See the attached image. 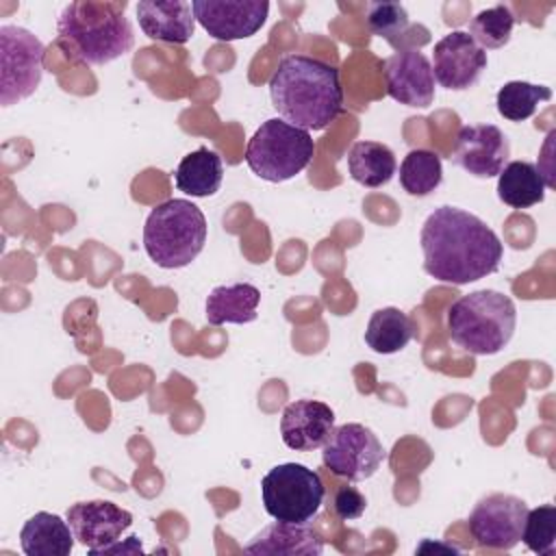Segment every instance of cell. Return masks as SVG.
<instances>
[{"instance_id":"4316f807","label":"cell","mask_w":556,"mask_h":556,"mask_svg":"<svg viewBox=\"0 0 556 556\" xmlns=\"http://www.w3.org/2000/svg\"><path fill=\"white\" fill-rule=\"evenodd\" d=\"M552 100V89L526 80H510L500 87L495 96L497 113L508 122H523L532 117L541 102Z\"/></svg>"},{"instance_id":"cb8c5ba5","label":"cell","mask_w":556,"mask_h":556,"mask_svg":"<svg viewBox=\"0 0 556 556\" xmlns=\"http://www.w3.org/2000/svg\"><path fill=\"white\" fill-rule=\"evenodd\" d=\"M415 337V326L406 313L384 306L371 313L365 328V343L378 354H395Z\"/></svg>"},{"instance_id":"e0dca14e","label":"cell","mask_w":556,"mask_h":556,"mask_svg":"<svg viewBox=\"0 0 556 556\" xmlns=\"http://www.w3.org/2000/svg\"><path fill=\"white\" fill-rule=\"evenodd\" d=\"M146 37L165 43H187L195 33V15L185 0H141L135 7Z\"/></svg>"},{"instance_id":"8fae6325","label":"cell","mask_w":556,"mask_h":556,"mask_svg":"<svg viewBox=\"0 0 556 556\" xmlns=\"http://www.w3.org/2000/svg\"><path fill=\"white\" fill-rule=\"evenodd\" d=\"M195 22L217 41H237L256 35L267 22V0H195Z\"/></svg>"},{"instance_id":"7c38bea8","label":"cell","mask_w":556,"mask_h":556,"mask_svg":"<svg viewBox=\"0 0 556 556\" xmlns=\"http://www.w3.org/2000/svg\"><path fill=\"white\" fill-rule=\"evenodd\" d=\"M434 83L450 91H465L478 83L486 70V52L465 30H452L434 43Z\"/></svg>"},{"instance_id":"52a82bcc","label":"cell","mask_w":556,"mask_h":556,"mask_svg":"<svg viewBox=\"0 0 556 556\" xmlns=\"http://www.w3.org/2000/svg\"><path fill=\"white\" fill-rule=\"evenodd\" d=\"M324 495L326 489L319 473L302 463L276 465L261 480L265 513L276 521L311 523L321 508Z\"/></svg>"},{"instance_id":"6da1fadb","label":"cell","mask_w":556,"mask_h":556,"mask_svg":"<svg viewBox=\"0 0 556 556\" xmlns=\"http://www.w3.org/2000/svg\"><path fill=\"white\" fill-rule=\"evenodd\" d=\"M424 271L439 282L469 285L497 271L504 245L478 215L458 206L434 208L419 232Z\"/></svg>"},{"instance_id":"ba28073f","label":"cell","mask_w":556,"mask_h":556,"mask_svg":"<svg viewBox=\"0 0 556 556\" xmlns=\"http://www.w3.org/2000/svg\"><path fill=\"white\" fill-rule=\"evenodd\" d=\"M46 48L22 26H0V104L11 106L33 96L43 76Z\"/></svg>"},{"instance_id":"83f0119b","label":"cell","mask_w":556,"mask_h":556,"mask_svg":"<svg viewBox=\"0 0 556 556\" xmlns=\"http://www.w3.org/2000/svg\"><path fill=\"white\" fill-rule=\"evenodd\" d=\"M513 26H515V15L510 13V9L504 4H495L480 11L469 22V35L486 52V50L504 48L510 41Z\"/></svg>"},{"instance_id":"30bf717a","label":"cell","mask_w":556,"mask_h":556,"mask_svg":"<svg viewBox=\"0 0 556 556\" xmlns=\"http://www.w3.org/2000/svg\"><path fill=\"white\" fill-rule=\"evenodd\" d=\"M528 504L508 493H491L482 497L469 513V532L480 547L513 549L521 541Z\"/></svg>"},{"instance_id":"2e32d148","label":"cell","mask_w":556,"mask_h":556,"mask_svg":"<svg viewBox=\"0 0 556 556\" xmlns=\"http://www.w3.org/2000/svg\"><path fill=\"white\" fill-rule=\"evenodd\" d=\"M334 430V410L319 400H295L285 406L280 437L289 450L311 452L326 443Z\"/></svg>"},{"instance_id":"603a6c76","label":"cell","mask_w":556,"mask_h":556,"mask_svg":"<svg viewBox=\"0 0 556 556\" xmlns=\"http://www.w3.org/2000/svg\"><path fill=\"white\" fill-rule=\"evenodd\" d=\"M397 169L395 154L380 141H356L348 152V172L352 180L376 189L387 185Z\"/></svg>"},{"instance_id":"5bb4252c","label":"cell","mask_w":556,"mask_h":556,"mask_svg":"<svg viewBox=\"0 0 556 556\" xmlns=\"http://www.w3.org/2000/svg\"><path fill=\"white\" fill-rule=\"evenodd\" d=\"M510 156L508 137L495 124L463 126L454 139L452 161L476 178H493Z\"/></svg>"},{"instance_id":"3957f363","label":"cell","mask_w":556,"mask_h":556,"mask_svg":"<svg viewBox=\"0 0 556 556\" xmlns=\"http://www.w3.org/2000/svg\"><path fill=\"white\" fill-rule=\"evenodd\" d=\"M59 43L74 61L104 65L135 46L132 24L126 17V2L76 0L63 7L56 22Z\"/></svg>"},{"instance_id":"4fadbf2b","label":"cell","mask_w":556,"mask_h":556,"mask_svg":"<svg viewBox=\"0 0 556 556\" xmlns=\"http://www.w3.org/2000/svg\"><path fill=\"white\" fill-rule=\"evenodd\" d=\"M382 76L387 93L415 109H426L434 100V74L428 56L417 48L395 50L382 61Z\"/></svg>"},{"instance_id":"5b68a950","label":"cell","mask_w":556,"mask_h":556,"mask_svg":"<svg viewBox=\"0 0 556 556\" xmlns=\"http://www.w3.org/2000/svg\"><path fill=\"white\" fill-rule=\"evenodd\" d=\"M206 243V217L189 200L172 198L146 217L143 248L163 269L187 267Z\"/></svg>"},{"instance_id":"f546056e","label":"cell","mask_w":556,"mask_h":556,"mask_svg":"<svg viewBox=\"0 0 556 556\" xmlns=\"http://www.w3.org/2000/svg\"><path fill=\"white\" fill-rule=\"evenodd\" d=\"M367 508V500L361 491H356L354 486H339L334 497H332V510L339 519L343 521H352L358 519Z\"/></svg>"},{"instance_id":"8992f818","label":"cell","mask_w":556,"mask_h":556,"mask_svg":"<svg viewBox=\"0 0 556 556\" xmlns=\"http://www.w3.org/2000/svg\"><path fill=\"white\" fill-rule=\"evenodd\" d=\"M315 154L308 130L298 128L282 117L265 119L245 146V163L267 182H285L304 172Z\"/></svg>"},{"instance_id":"9c48e42d","label":"cell","mask_w":556,"mask_h":556,"mask_svg":"<svg viewBox=\"0 0 556 556\" xmlns=\"http://www.w3.org/2000/svg\"><path fill=\"white\" fill-rule=\"evenodd\" d=\"M380 439L363 424L337 426L321 445V463L328 471L350 482L371 478L384 460Z\"/></svg>"},{"instance_id":"7402d4cb","label":"cell","mask_w":556,"mask_h":556,"mask_svg":"<svg viewBox=\"0 0 556 556\" xmlns=\"http://www.w3.org/2000/svg\"><path fill=\"white\" fill-rule=\"evenodd\" d=\"M545 176L528 161H510L497 174V198L510 208H528L545 200Z\"/></svg>"},{"instance_id":"ffe728a7","label":"cell","mask_w":556,"mask_h":556,"mask_svg":"<svg viewBox=\"0 0 556 556\" xmlns=\"http://www.w3.org/2000/svg\"><path fill=\"white\" fill-rule=\"evenodd\" d=\"M261 291L254 285H219L206 295V321L211 326L222 324H250L256 319Z\"/></svg>"},{"instance_id":"d6986e66","label":"cell","mask_w":556,"mask_h":556,"mask_svg":"<svg viewBox=\"0 0 556 556\" xmlns=\"http://www.w3.org/2000/svg\"><path fill=\"white\" fill-rule=\"evenodd\" d=\"M20 547L26 556H70L74 532L59 515L41 510L22 526Z\"/></svg>"},{"instance_id":"9a60e30c","label":"cell","mask_w":556,"mask_h":556,"mask_svg":"<svg viewBox=\"0 0 556 556\" xmlns=\"http://www.w3.org/2000/svg\"><path fill=\"white\" fill-rule=\"evenodd\" d=\"M65 517L74 539L85 545L91 556L119 541V536L132 526V515L109 500L76 502L67 508Z\"/></svg>"},{"instance_id":"4dcf8cb0","label":"cell","mask_w":556,"mask_h":556,"mask_svg":"<svg viewBox=\"0 0 556 556\" xmlns=\"http://www.w3.org/2000/svg\"><path fill=\"white\" fill-rule=\"evenodd\" d=\"M141 554L143 549H141V541H139V536H128L126 539V543H119V541H115V543H111V545H106V547H102L98 554ZM96 554V556H98Z\"/></svg>"},{"instance_id":"f1b7e54d","label":"cell","mask_w":556,"mask_h":556,"mask_svg":"<svg viewBox=\"0 0 556 556\" xmlns=\"http://www.w3.org/2000/svg\"><path fill=\"white\" fill-rule=\"evenodd\" d=\"M521 541L530 552L552 556L556 552V506L543 504L528 510Z\"/></svg>"},{"instance_id":"7a4b0ae2","label":"cell","mask_w":556,"mask_h":556,"mask_svg":"<svg viewBox=\"0 0 556 556\" xmlns=\"http://www.w3.org/2000/svg\"><path fill=\"white\" fill-rule=\"evenodd\" d=\"M267 87L278 115L304 130H324L343 111L339 72L308 54L282 56Z\"/></svg>"},{"instance_id":"277c9868","label":"cell","mask_w":556,"mask_h":556,"mask_svg":"<svg viewBox=\"0 0 556 556\" xmlns=\"http://www.w3.org/2000/svg\"><path fill=\"white\" fill-rule=\"evenodd\" d=\"M515 326V302L506 293L493 289L460 295L447 308L450 339L476 356H493L502 352L513 339Z\"/></svg>"},{"instance_id":"44dd1931","label":"cell","mask_w":556,"mask_h":556,"mask_svg":"<svg viewBox=\"0 0 556 556\" xmlns=\"http://www.w3.org/2000/svg\"><path fill=\"white\" fill-rule=\"evenodd\" d=\"M224 180V163L222 156L206 146H200L198 150L189 152L180 159L174 182L178 191L191 195V198H208L215 195Z\"/></svg>"},{"instance_id":"ac0fdd59","label":"cell","mask_w":556,"mask_h":556,"mask_svg":"<svg viewBox=\"0 0 556 556\" xmlns=\"http://www.w3.org/2000/svg\"><path fill=\"white\" fill-rule=\"evenodd\" d=\"M248 554H285V556H317L324 552L321 536L308 523L276 521L263 528L248 545Z\"/></svg>"},{"instance_id":"484cf974","label":"cell","mask_w":556,"mask_h":556,"mask_svg":"<svg viewBox=\"0 0 556 556\" xmlns=\"http://www.w3.org/2000/svg\"><path fill=\"white\" fill-rule=\"evenodd\" d=\"M443 180L441 156L426 148L410 150L400 163V185L408 195H430Z\"/></svg>"},{"instance_id":"d4e9b609","label":"cell","mask_w":556,"mask_h":556,"mask_svg":"<svg viewBox=\"0 0 556 556\" xmlns=\"http://www.w3.org/2000/svg\"><path fill=\"white\" fill-rule=\"evenodd\" d=\"M367 26L376 37H382L395 50H406L410 48L408 43H417L410 33L424 30L421 26H410L408 13L400 2H371L367 9Z\"/></svg>"}]
</instances>
